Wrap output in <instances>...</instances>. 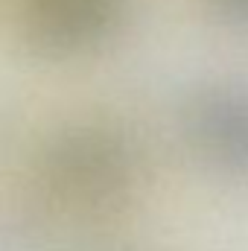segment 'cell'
<instances>
[{"mask_svg": "<svg viewBox=\"0 0 248 251\" xmlns=\"http://www.w3.org/2000/svg\"><path fill=\"white\" fill-rule=\"evenodd\" d=\"M125 0H24L29 38L47 53L97 47L120 24Z\"/></svg>", "mask_w": 248, "mask_h": 251, "instance_id": "obj_1", "label": "cell"}, {"mask_svg": "<svg viewBox=\"0 0 248 251\" xmlns=\"http://www.w3.org/2000/svg\"><path fill=\"white\" fill-rule=\"evenodd\" d=\"M50 176L73 199L102 201L128 181V158L123 143L102 131H76L53 149Z\"/></svg>", "mask_w": 248, "mask_h": 251, "instance_id": "obj_2", "label": "cell"}, {"mask_svg": "<svg viewBox=\"0 0 248 251\" xmlns=\"http://www.w3.org/2000/svg\"><path fill=\"white\" fill-rule=\"evenodd\" d=\"M190 134L210 164L248 176V88L225 85L204 94L193 105Z\"/></svg>", "mask_w": 248, "mask_h": 251, "instance_id": "obj_3", "label": "cell"}, {"mask_svg": "<svg viewBox=\"0 0 248 251\" xmlns=\"http://www.w3.org/2000/svg\"><path fill=\"white\" fill-rule=\"evenodd\" d=\"M213 6L237 26H248V0H213Z\"/></svg>", "mask_w": 248, "mask_h": 251, "instance_id": "obj_4", "label": "cell"}]
</instances>
